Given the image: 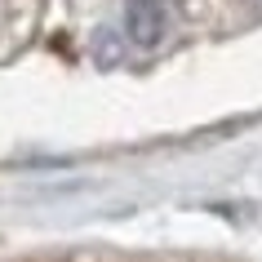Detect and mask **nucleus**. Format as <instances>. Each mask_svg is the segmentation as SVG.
Segmentation results:
<instances>
[{
    "instance_id": "f257e3e1",
    "label": "nucleus",
    "mask_w": 262,
    "mask_h": 262,
    "mask_svg": "<svg viewBox=\"0 0 262 262\" xmlns=\"http://www.w3.org/2000/svg\"><path fill=\"white\" fill-rule=\"evenodd\" d=\"M124 31H129V40L142 45V49L160 45L165 31H169V5L165 0H129V5H124Z\"/></svg>"
},
{
    "instance_id": "f03ea898",
    "label": "nucleus",
    "mask_w": 262,
    "mask_h": 262,
    "mask_svg": "<svg viewBox=\"0 0 262 262\" xmlns=\"http://www.w3.org/2000/svg\"><path fill=\"white\" fill-rule=\"evenodd\" d=\"M94 54L102 58V62H116V54H120V49H116V36H111L107 27H102V31L94 36Z\"/></svg>"
}]
</instances>
